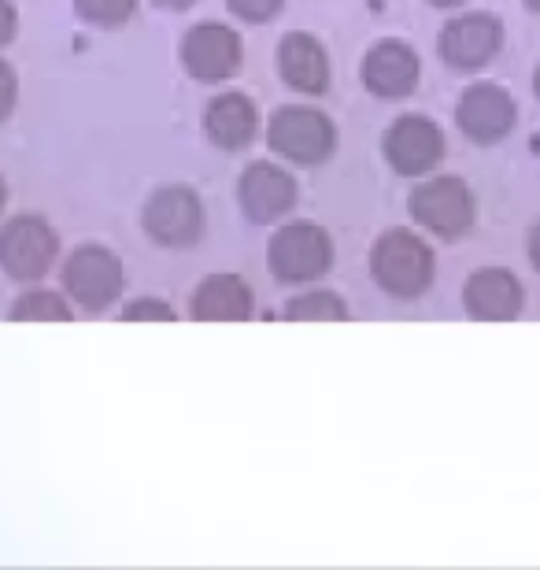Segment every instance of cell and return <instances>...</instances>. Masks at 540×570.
Listing matches in <instances>:
<instances>
[{
    "label": "cell",
    "instance_id": "obj_5",
    "mask_svg": "<svg viewBox=\"0 0 540 570\" xmlns=\"http://www.w3.org/2000/svg\"><path fill=\"white\" fill-rule=\"evenodd\" d=\"M145 234L164 248H189L204 234V204L189 186H164L145 204Z\"/></svg>",
    "mask_w": 540,
    "mask_h": 570
},
{
    "label": "cell",
    "instance_id": "obj_28",
    "mask_svg": "<svg viewBox=\"0 0 540 570\" xmlns=\"http://www.w3.org/2000/svg\"><path fill=\"white\" fill-rule=\"evenodd\" d=\"M4 197H8V189H4V178H0V208H4Z\"/></svg>",
    "mask_w": 540,
    "mask_h": 570
},
{
    "label": "cell",
    "instance_id": "obj_24",
    "mask_svg": "<svg viewBox=\"0 0 540 570\" xmlns=\"http://www.w3.org/2000/svg\"><path fill=\"white\" fill-rule=\"evenodd\" d=\"M16 27H19L16 4H11V0H0V45H8L16 38Z\"/></svg>",
    "mask_w": 540,
    "mask_h": 570
},
{
    "label": "cell",
    "instance_id": "obj_3",
    "mask_svg": "<svg viewBox=\"0 0 540 570\" xmlns=\"http://www.w3.org/2000/svg\"><path fill=\"white\" fill-rule=\"evenodd\" d=\"M267 264H271V275L282 285L315 282V278H323L333 264V242L323 226L289 223L271 237Z\"/></svg>",
    "mask_w": 540,
    "mask_h": 570
},
{
    "label": "cell",
    "instance_id": "obj_16",
    "mask_svg": "<svg viewBox=\"0 0 540 570\" xmlns=\"http://www.w3.org/2000/svg\"><path fill=\"white\" fill-rule=\"evenodd\" d=\"M256 105L245 97V94H223L215 97L208 111H204V130H208V138L226 148V153H240L252 138H256Z\"/></svg>",
    "mask_w": 540,
    "mask_h": 570
},
{
    "label": "cell",
    "instance_id": "obj_9",
    "mask_svg": "<svg viewBox=\"0 0 540 570\" xmlns=\"http://www.w3.org/2000/svg\"><path fill=\"white\" fill-rule=\"evenodd\" d=\"M181 67L197 82H226L240 71V38L223 22H200L181 41Z\"/></svg>",
    "mask_w": 540,
    "mask_h": 570
},
{
    "label": "cell",
    "instance_id": "obj_19",
    "mask_svg": "<svg viewBox=\"0 0 540 570\" xmlns=\"http://www.w3.org/2000/svg\"><path fill=\"white\" fill-rule=\"evenodd\" d=\"M11 318H16V323H67V318H71V307L63 304L60 293L33 289L11 304Z\"/></svg>",
    "mask_w": 540,
    "mask_h": 570
},
{
    "label": "cell",
    "instance_id": "obj_27",
    "mask_svg": "<svg viewBox=\"0 0 540 570\" xmlns=\"http://www.w3.org/2000/svg\"><path fill=\"white\" fill-rule=\"evenodd\" d=\"M433 8H459V4H467V0H430Z\"/></svg>",
    "mask_w": 540,
    "mask_h": 570
},
{
    "label": "cell",
    "instance_id": "obj_7",
    "mask_svg": "<svg viewBox=\"0 0 540 570\" xmlns=\"http://www.w3.org/2000/svg\"><path fill=\"white\" fill-rule=\"evenodd\" d=\"M63 285H67V293H71V301L82 304L86 312H105V307L119 301V293H122L119 256L100 245L78 248L63 267Z\"/></svg>",
    "mask_w": 540,
    "mask_h": 570
},
{
    "label": "cell",
    "instance_id": "obj_17",
    "mask_svg": "<svg viewBox=\"0 0 540 570\" xmlns=\"http://www.w3.org/2000/svg\"><path fill=\"white\" fill-rule=\"evenodd\" d=\"M252 315V289L237 275H212L193 293V318L200 323H245Z\"/></svg>",
    "mask_w": 540,
    "mask_h": 570
},
{
    "label": "cell",
    "instance_id": "obj_4",
    "mask_svg": "<svg viewBox=\"0 0 540 570\" xmlns=\"http://www.w3.org/2000/svg\"><path fill=\"white\" fill-rule=\"evenodd\" d=\"M60 237L41 215H16L0 230V267L16 282H38L56 264Z\"/></svg>",
    "mask_w": 540,
    "mask_h": 570
},
{
    "label": "cell",
    "instance_id": "obj_14",
    "mask_svg": "<svg viewBox=\"0 0 540 570\" xmlns=\"http://www.w3.org/2000/svg\"><path fill=\"white\" fill-rule=\"evenodd\" d=\"M463 304L470 318L481 323H508L522 312V285L511 271L481 267L463 285Z\"/></svg>",
    "mask_w": 540,
    "mask_h": 570
},
{
    "label": "cell",
    "instance_id": "obj_12",
    "mask_svg": "<svg viewBox=\"0 0 540 570\" xmlns=\"http://www.w3.org/2000/svg\"><path fill=\"white\" fill-rule=\"evenodd\" d=\"M237 200L252 223H274L296 208V181L285 167L259 159V164L245 167V175H240Z\"/></svg>",
    "mask_w": 540,
    "mask_h": 570
},
{
    "label": "cell",
    "instance_id": "obj_6",
    "mask_svg": "<svg viewBox=\"0 0 540 570\" xmlns=\"http://www.w3.org/2000/svg\"><path fill=\"white\" fill-rule=\"evenodd\" d=\"M411 215L436 237H463L474 226V197L459 178H430L411 193Z\"/></svg>",
    "mask_w": 540,
    "mask_h": 570
},
{
    "label": "cell",
    "instance_id": "obj_13",
    "mask_svg": "<svg viewBox=\"0 0 540 570\" xmlns=\"http://www.w3.org/2000/svg\"><path fill=\"white\" fill-rule=\"evenodd\" d=\"M363 86L382 100H404L419 86V56L404 41H382L363 60Z\"/></svg>",
    "mask_w": 540,
    "mask_h": 570
},
{
    "label": "cell",
    "instance_id": "obj_21",
    "mask_svg": "<svg viewBox=\"0 0 540 570\" xmlns=\"http://www.w3.org/2000/svg\"><path fill=\"white\" fill-rule=\"evenodd\" d=\"M229 11L245 22H271L282 11L285 0H226Z\"/></svg>",
    "mask_w": 540,
    "mask_h": 570
},
{
    "label": "cell",
    "instance_id": "obj_30",
    "mask_svg": "<svg viewBox=\"0 0 540 570\" xmlns=\"http://www.w3.org/2000/svg\"><path fill=\"white\" fill-rule=\"evenodd\" d=\"M533 89H537V97H540V67H537V75H533Z\"/></svg>",
    "mask_w": 540,
    "mask_h": 570
},
{
    "label": "cell",
    "instance_id": "obj_29",
    "mask_svg": "<svg viewBox=\"0 0 540 570\" xmlns=\"http://www.w3.org/2000/svg\"><path fill=\"white\" fill-rule=\"evenodd\" d=\"M526 8H533L537 16H540V0H526Z\"/></svg>",
    "mask_w": 540,
    "mask_h": 570
},
{
    "label": "cell",
    "instance_id": "obj_25",
    "mask_svg": "<svg viewBox=\"0 0 540 570\" xmlns=\"http://www.w3.org/2000/svg\"><path fill=\"white\" fill-rule=\"evenodd\" d=\"M530 259H533V267L540 271V223L533 226V234H530Z\"/></svg>",
    "mask_w": 540,
    "mask_h": 570
},
{
    "label": "cell",
    "instance_id": "obj_15",
    "mask_svg": "<svg viewBox=\"0 0 540 570\" xmlns=\"http://www.w3.org/2000/svg\"><path fill=\"white\" fill-rule=\"evenodd\" d=\"M278 71L285 86L304 97H318L330 89V56L312 33H285L278 45Z\"/></svg>",
    "mask_w": 540,
    "mask_h": 570
},
{
    "label": "cell",
    "instance_id": "obj_11",
    "mask_svg": "<svg viewBox=\"0 0 540 570\" xmlns=\"http://www.w3.org/2000/svg\"><path fill=\"white\" fill-rule=\"evenodd\" d=\"M444 156V134L426 116H404L396 119L385 134V159L396 175L419 178L441 164Z\"/></svg>",
    "mask_w": 540,
    "mask_h": 570
},
{
    "label": "cell",
    "instance_id": "obj_8",
    "mask_svg": "<svg viewBox=\"0 0 540 570\" xmlns=\"http://www.w3.org/2000/svg\"><path fill=\"white\" fill-rule=\"evenodd\" d=\"M503 45V27L497 16H485V11H470V16L452 19L441 30V60L459 75L481 71L492 56L500 52Z\"/></svg>",
    "mask_w": 540,
    "mask_h": 570
},
{
    "label": "cell",
    "instance_id": "obj_2",
    "mask_svg": "<svg viewBox=\"0 0 540 570\" xmlns=\"http://www.w3.org/2000/svg\"><path fill=\"white\" fill-rule=\"evenodd\" d=\"M267 145L278 156L293 159L301 167L326 164L337 148V130H333L330 116H323L318 108H278L267 122Z\"/></svg>",
    "mask_w": 540,
    "mask_h": 570
},
{
    "label": "cell",
    "instance_id": "obj_20",
    "mask_svg": "<svg viewBox=\"0 0 540 570\" xmlns=\"http://www.w3.org/2000/svg\"><path fill=\"white\" fill-rule=\"evenodd\" d=\"M75 11L94 27H122L137 11V0H75Z\"/></svg>",
    "mask_w": 540,
    "mask_h": 570
},
{
    "label": "cell",
    "instance_id": "obj_1",
    "mask_svg": "<svg viewBox=\"0 0 540 570\" xmlns=\"http://www.w3.org/2000/svg\"><path fill=\"white\" fill-rule=\"evenodd\" d=\"M371 275L389 296L415 301L433 285V248L411 230H385L371 248Z\"/></svg>",
    "mask_w": 540,
    "mask_h": 570
},
{
    "label": "cell",
    "instance_id": "obj_18",
    "mask_svg": "<svg viewBox=\"0 0 540 570\" xmlns=\"http://www.w3.org/2000/svg\"><path fill=\"white\" fill-rule=\"evenodd\" d=\"M285 318H296V323H344L348 307L341 304L337 293L315 289V293H304V296H296V301H289Z\"/></svg>",
    "mask_w": 540,
    "mask_h": 570
},
{
    "label": "cell",
    "instance_id": "obj_23",
    "mask_svg": "<svg viewBox=\"0 0 540 570\" xmlns=\"http://www.w3.org/2000/svg\"><path fill=\"white\" fill-rule=\"evenodd\" d=\"M16 97H19V78L16 71L0 60V122L11 116V108H16Z\"/></svg>",
    "mask_w": 540,
    "mask_h": 570
},
{
    "label": "cell",
    "instance_id": "obj_22",
    "mask_svg": "<svg viewBox=\"0 0 540 570\" xmlns=\"http://www.w3.org/2000/svg\"><path fill=\"white\" fill-rule=\"evenodd\" d=\"M126 323H175V312L164 301H134L122 312Z\"/></svg>",
    "mask_w": 540,
    "mask_h": 570
},
{
    "label": "cell",
    "instance_id": "obj_26",
    "mask_svg": "<svg viewBox=\"0 0 540 570\" xmlns=\"http://www.w3.org/2000/svg\"><path fill=\"white\" fill-rule=\"evenodd\" d=\"M159 8H170V11H186L189 4H197V0H156Z\"/></svg>",
    "mask_w": 540,
    "mask_h": 570
},
{
    "label": "cell",
    "instance_id": "obj_10",
    "mask_svg": "<svg viewBox=\"0 0 540 570\" xmlns=\"http://www.w3.org/2000/svg\"><path fill=\"white\" fill-rule=\"evenodd\" d=\"M459 130L467 134L470 141L478 145H497L514 130V119H519V108H514L511 94L497 82H478L470 86L463 100L455 108Z\"/></svg>",
    "mask_w": 540,
    "mask_h": 570
}]
</instances>
